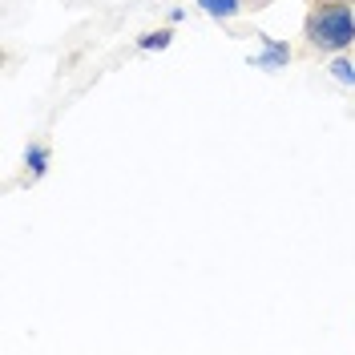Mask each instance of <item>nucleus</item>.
I'll use <instances>...</instances> for the list:
<instances>
[{
  "label": "nucleus",
  "instance_id": "obj_8",
  "mask_svg": "<svg viewBox=\"0 0 355 355\" xmlns=\"http://www.w3.org/2000/svg\"><path fill=\"white\" fill-rule=\"evenodd\" d=\"M315 4H355V0H315Z\"/></svg>",
  "mask_w": 355,
  "mask_h": 355
},
{
  "label": "nucleus",
  "instance_id": "obj_4",
  "mask_svg": "<svg viewBox=\"0 0 355 355\" xmlns=\"http://www.w3.org/2000/svg\"><path fill=\"white\" fill-rule=\"evenodd\" d=\"M246 0H198V8L206 17H214V21H234L239 12H243Z\"/></svg>",
  "mask_w": 355,
  "mask_h": 355
},
{
  "label": "nucleus",
  "instance_id": "obj_3",
  "mask_svg": "<svg viewBox=\"0 0 355 355\" xmlns=\"http://www.w3.org/2000/svg\"><path fill=\"white\" fill-rule=\"evenodd\" d=\"M49 166H53V150L44 146V141H28L24 146V170H28V182H41L49 174Z\"/></svg>",
  "mask_w": 355,
  "mask_h": 355
},
{
  "label": "nucleus",
  "instance_id": "obj_6",
  "mask_svg": "<svg viewBox=\"0 0 355 355\" xmlns=\"http://www.w3.org/2000/svg\"><path fill=\"white\" fill-rule=\"evenodd\" d=\"M327 73H331L339 85H355V61L347 57V53H335L331 65H327Z\"/></svg>",
  "mask_w": 355,
  "mask_h": 355
},
{
  "label": "nucleus",
  "instance_id": "obj_5",
  "mask_svg": "<svg viewBox=\"0 0 355 355\" xmlns=\"http://www.w3.org/2000/svg\"><path fill=\"white\" fill-rule=\"evenodd\" d=\"M174 44V28H154V33H141L137 37V49L141 53H162V49H170Z\"/></svg>",
  "mask_w": 355,
  "mask_h": 355
},
{
  "label": "nucleus",
  "instance_id": "obj_1",
  "mask_svg": "<svg viewBox=\"0 0 355 355\" xmlns=\"http://www.w3.org/2000/svg\"><path fill=\"white\" fill-rule=\"evenodd\" d=\"M307 41L319 49V53H347L355 44V8L352 4H315L307 12V24H303Z\"/></svg>",
  "mask_w": 355,
  "mask_h": 355
},
{
  "label": "nucleus",
  "instance_id": "obj_7",
  "mask_svg": "<svg viewBox=\"0 0 355 355\" xmlns=\"http://www.w3.org/2000/svg\"><path fill=\"white\" fill-rule=\"evenodd\" d=\"M186 21V8H170V24H182Z\"/></svg>",
  "mask_w": 355,
  "mask_h": 355
},
{
  "label": "nucleus",
  "instance_id": "obj_2",
  "mask_svg": "<svg viewBox=\"0 0 355 355\" xmlns=\"http://www.w3.org/2000/svg\"><path fill=\"white\" fill-rule=\"evenodd\" d=\"M259 44H263V53H254V57H250V69L279 73V69L291 65V44L287 41H279V37H270V33H259Z\"/></svg>",
  "mask_w": 355,
  "mask_h": 355
}]
</instances>
